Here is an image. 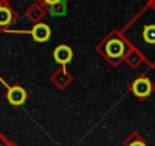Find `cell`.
Segmentation results:
<instances>
[{
  "label": "cell",
  "instance_id": "obj_4",
  "mask_svg": "<svg viewBox=\"0 0 155 146\" xmlns=\"http://www.w3.org/2000/svg\"><path fill=\"white\" fill-rule=\"evenodd\" d=\"M26 99V93L21 87H14L12 90H9L8 93V101L12 104V105H21Z\"/></svg>",
  "mask_w": 155,
  "mask_h": 146
},
{
  "label": "cell",
  "instance_id": "obj_5",
  "mask_svg": "<svg viewBox=\"0 0 155 146\" xmlns=\"http://www.w3.org/2000/svg\"><path fill=\"white\" fill-rule=\"evenodd\" d=\"M53 55H55V59H56L58 62H61V64H65V62H68V61L71 59V50H70V47H67V46H59V47H56Z\"/></svg>",
  "mask_w": 155,
  "mask_h": 146
},
{
  "label": "cell",
  "instance_id": "obj_6",
  "mask_svg": "<svg viewBox=\"0 0 155 146\" xmlns=\"http://www.w3.org/2000/svg\"><path fill=\"white\" fill-rule=\"evenodd\" d=\"M32 37L37 41H46L50 37V29L46 25H37L32 31Z\"/></svg>",
  "mask_w": 155,
  "mask_h": 146
},
{
  "label": "cell",
  "instance_id": "obj_3",
  "mask_svg": "<svg viewBox=\"0 0 155 146\" xmlns=\"http://www.w3.org/2000/svg\"><path fill=\"white\" fill-rule=\"evenodd\" d=\"M105 52H107V55H108L110 58L117 59V58H120V56L125 53V46H123V43H122L120 40H111V41L107 43Z\"/></svg>",
  "mask_w": 155,
  "mask_h": 146
},
{
  "label": "cell",
  "instance_id": "obj_8",
  "mask_svg": "<svg viewBox=\"0 0 155 146\" xmlns=\"http://www.w3.org/2000/svg\"><path fill=\"white\" fill-rule=\"evenodd\" d=\"M129 146H146L143 141H134V143H131Z\"/></svg>",
  "mask_w": 155,
  "mask_h": 146
},
{
  "label": "cell",
  "instance_id": "obj_1",
  "mask_svg": "<svg viewBox=\"0 0 155 146\" xmlns=\"http://www.w3.org/2000/svg\"><path fill=\"white\" fill-rule=\"evenodd\" d=\"M128 40L153 64L155 61V11L147 9L141 17L132 23V28L126 34Z\"/></svg>",
  "mask_w": 155,
  "mask_h": 146
},
{
  "label": "cell",
  "instance_id": "obj_2",
  "mask_svg": "<svg viewBox=\"0 0 155 146\" xmlns=\"http://www.w3.org/2000/svg\"><path fill=\"white\" fill-rule=\"evenodd\" d=\"M132 91L137 98H146L152 91V84L147 78H140L132 84Z\"/></svg>",
  "mask_w": 155,
  "mask_h": 146
},
{
  "label": "cell",
  "instance_id": "obj_7",
  "mask_svg": "<svg viewBox=\"0 0 155 146\" xmlns=\"http://www.w3.org/2000/svg\"><path fill=\"white\" fill-rule=\"evenodd\" d=\"M11 22V11L6 8H0V26L8 25Z\"/></svg>",
  "mask_w": 155,
  "mask_h": 146
},
{
  "label": "cell",
  "instance_id": "obj_9",
  "mask_svg": "<svg viewBox=\"0 0 155 146\" xmlns=\"http://www.w3.org/2000/svg\"><path fill=\"white\" fill-rule=\"evenodd\" d=\"M46 3H49V5H55V3H58L59 0H44Z\"/></svg>",
  "mask_w": 155,
  "mask_h": 146
}]
</instances>
